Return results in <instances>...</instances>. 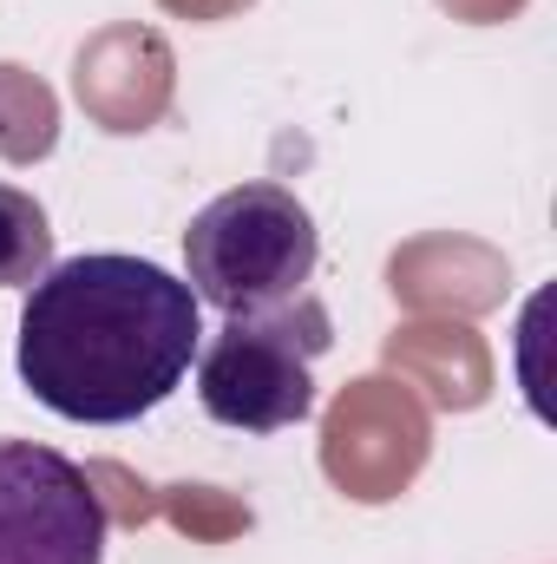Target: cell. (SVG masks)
<instances>
[{"instance_id": "6da1fadb", "label": "cell", "mask_w": 557, "mask_h": 564, "mask_svg": "<svg viewBox=\"0 0 557 564\" xmlns=\"http://www.w3.org/2000/svg\"><path fill=\"white\" fill-rule=\"evenodd\" d=\"M204 348L190 282L119 250L66 257L26 289L13 368L20 388L79 426H132L164 408Z\"/></svg>"}, {"instance_id": "7a4b0ae2", "label": "cell", "mask_w": 557, "mask_h": 564, "mask_svg": "<svg viewBox=\"0 0 557 564\" xmlns=\"http://www.w3.org/2000/svg\"><path fill=\"white\" fill-rule=\"evenodd\" d=\"M321 230L282 184H237L210 197L184 230V282L217 315H263L308 295Z\"/></svg>"}, {"instance_id": "3957f363", "label": "cell", "mask_w": 557, "mask_h": 564, "mask_svg": "<svg viewBox=\"0 0 557 564\" xmlns=\"http://www.w3.org/2000/svg\"><path fill=\"white\" fill-rule=\"evenodd\" d=\"M335 322L315 295H295L263 315H223L197 348V401L230 433H282L315 414V361L328 355Z\"/></svg>"}, {"instance_id": "277c9868", "label": "cell", "mask_w": 557, "mask_h": 564, "mask_svg": "<svg viewBox=\"0 0 557 564\" xmlns=\"http://www.w3.org/2000/svg\"><path fill=\"white\" fill-rule=\"evenodd\" d=\"M112 512L86 466L40 440H0V564H106Z\"/></svg>"}, {"instance_id": "5b68a950", "label": "cell", "mask_w": 557, "mask_h": 564, "mask_svg": "<svg viewBox=\"0 0 557 564\" xmlns=\"http://www.w3.org/2000/svg\"><path fill=\"white\" fill-rule=\"evenodd\" d=\"M53 270V224L40 197L0 184V289H33Z\"/></svg>"}]
</instances>
